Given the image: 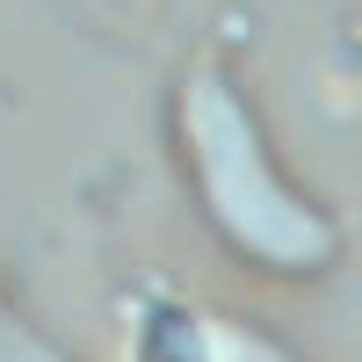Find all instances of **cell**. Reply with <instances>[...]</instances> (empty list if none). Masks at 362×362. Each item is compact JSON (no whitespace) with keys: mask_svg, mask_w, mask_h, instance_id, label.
Segmentation results:
<instances>
[{"mask_svg":"<svg viewBox=\"0 0 362 362\" xmlns=\"http://www.w3.org/2000/svg\"><path fill=\"white\" fill-rule=\"evenodd\" d=\"M196 109H203L196 131H203V160H210V196H218L232 239H247L254 254L290 261V268L319 261L326 254V225L283 189V181H268V167L254 153V131H247V116L232 109V95L210 87Z\"/></svg>","mask_w":362,"mask_h":362,"instance_id":"cell-1","label":"cell"}]
</instances>
